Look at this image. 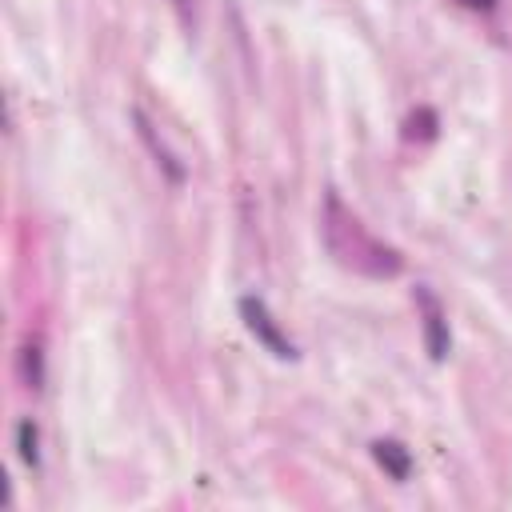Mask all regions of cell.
Here are the masks:
<instances>
[{
  "label": "cell",
  "mask_w": 512,
  "mask_h": 512,
  "mask_svg": "<svg viewBox=\"0 0 512 512\" xmlns=\"http://www.w3.org/2000/svg\"><path fill=\"white\" fill-rule=\"evenodd\" d=\"M324 240H328L332 256L356 272H368V276H396L400 272V256L392 248H384L380 240H372L364 232V224L336 196L324 200Z\"/></svg>",
  "instance_id": "obj_1"
},
{
  "label": "cell",
  "mask_w": 512,
  "mask_h": 512,
  "mask_svg": "<svg viewBox=\"0 0 512 512\" xmlns=\"http://www.w3.org/2000/svg\"><path fill=\"white\" fill-rule=\"evenodd\" d=\"M240 316H244V324H248V332L272 352V356H280V360H292L296 356V348H292V340L276 328V320H272V312L264 308V300H256V296H244L240 300Z\"/></svg>",
  "instance_id": "obj_2"
},
{
  "label": "cell",
  "mask_w": 512,
  "mask_h": 512,
  "mask_svg": "<svg viewBox=\"0 0 512 512\" xmlns=\"http://www.w3.org/2000/svg\"><path fill=\"white\" fill-rule=\"evenodd\" d=\"M416 304H420V312H424V344H428V356H432V360H444L448 348H452L448 320H444V312H440V304H436V296H432L428 288H416Z\"/></svg>",
  "instance_id": "obj_3"
},
{
  "label": "cell",
  "mask_w": 512,
  "mask_h": 512,
  "mask_svg": "<svg viewBox=\"0 0 512 512\" xmlns=\"http://www.w3.org/2000/svg\"><path fill=\"white\" fill-rule=\"evenodd\" d=\"M372 456H376V464H380L392 480H408L412 456H408V448H404L400 440H376V444H372Z\"/></svg>",
  "instance_id": "obj_4"
},
{
  "label": "cell",
  "mask_w": 512,
  "mask_h": 512,
  "mask_svg": "<svg viewBox=\"0 0 512 512\" xmlns=\"http://www.w3.org/2000/svg\"><path fill=\"white\" fill-rule=\"evenodd\" d=\"M132 120H136V128H140V136H144V140H148V148H152V152H156V164H160V168H164V172H168V176H172V180H184V172H180V168H176V160H172V156H168V148H164V144H160V140H156V132H152V128H148V120H144V116H140V112H136V116H132Z\"/></svg>",
  "instance_id": "obj_5"
},
{
  "label": "cell",
  "mask_w": 512,
  "mask_h": 512,
  "mask_svg": "<svg viewBox=\"0 0 512 512\" xmlns=\"http://www.w3.org/2000/svg\"><path fill=\"white\" fill-rule=\"evenodd\" d=\"M16 448H20V460L24 464H36L40 452H36V424L32 420H20L16 424Z\"/></svg>",
  "instance_id": "obj_6"
},
{
  "label": "cell",
  "mask_w": 512,
  "mask_h": 512,
  "mask_svg": "<svg viewBox=\"0 0 512 512\" xmlns=\"http://www.w3.org/2000/svg\"><path fill=\"white\" fill-rule=\"evenodd\" d=\"M20 368H24L28 388H40L44 372H40V348H36V344H24V348H20Z\"/></svg>",
  "instance_id": "obj_7"
},
{
  "label": "cell",
  "mask_w": 512,
  "mask_h": 512,
  "mask_svg": "<svg viewBox=\"0 0 512 512\" xmlns=\"http://www.w3.org/2000/svg\"><path fill=\"white\" fill-rule=\"evenodd\" d=\"M408 136H412V140H416V136H420V140H432V136H436V116H432L428 108H420V116L408 120Z\"/></svg>",
  "instance_id": "obj_8"
},
{
  "label": "cell",
  "mask_w": 512,
  "mask_h": 512,
  "mask_svg": "<svg viewBox=\"0 0 512 512\" xmlns=\"http://www.w3.org/2000/svg\"><path fill=\"white\" fill-rule=\"evenodd\" d=\"M464 8H472V12H488V8H496V0H460Z\"/></svg>",
  "instance_id": "obj_9"
}]
</instances>
